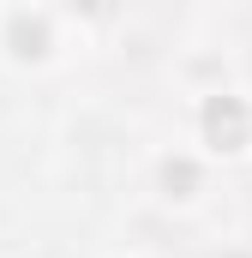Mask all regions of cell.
Here are the masks:
<instances>
[{"mask_svg": "<svg viewBox=\"0 0 252 258\" xmlns=\"http://www.w3.org/2000/svg\"><path fill=\"white\" fill-rule=\"evenodd\" d=\"M186 144L210 168H240L252 162V90L246 84H198L186 108Z\"/></svg>", "mask_w": 252, "mask_h": 258, "instance_id": "obj_2", "label": "cell"}, {"mask_svg": "<svg viewBox=\"0 0 252 258\" xmlns=\"http://www.w3.org/2000/svg\"><path fill=\"white\" fill-rule=\"evenodd\" d=\"M210 162L192 150V144H162L156 156H150V198L162 204V210H198L204 192H210Z\"/></svg>", "mask_w": 252, "mask_h": 258, "instance_id": "obj_3", "label": "cell"}, {"mask_svg": "<svg viewBox=\"0 0 252 258\" xmlns=\"http://www.w3.org/2000/svg\"><path fill=\"white\" fill-rule=\"evenodd\" d=\"M78 36H84V18L72 6L0 0V72H18V78L54 72L78 48Z\"/></svg>", "mask_w": 252, "mask_h": 258, "instance_id": "obj_1", "label": "cell"}]
</instances>
